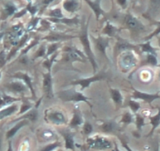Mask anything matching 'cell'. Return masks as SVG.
Wrapping results in <instances>:
<instances>
[{
	"instance_id": "obj_9",
	"label": "cell",
	"mask_w": 160,
	"mask_h": 151,
	"mask_svg": "<svg viewBox=\"0 0 160 151\" xmlns=\"http://www.w3.org/2000/svg\"><path fill=\"white\" fill-rule=\"evenodd\" d=\"M86 2L88 3L89 5L91 7V8L93 9V11H94L95 13H96L97 18H98V17H99L100 14L101 13V7H100V5H99L100 0H97L96 2H90V0H86Z\"/></svg>"
},
{
	"instance_id": "obj_8",
	"label": "cell",
	"mask_w": 160,
	"mask_h": 151,
	"mask_svg": "<svg viewBox=\"0 0 160 151\" xmlns=\"http://www.w3.org/2000/svg\"><path fill=\"white\" fill-rule=\"evenodd\" d=\"M44 91H46L47 95H50L51 93V77H50V74H47L44 77Z\"/></svg>"
},
{
	"instance_id": "obj_40",
	"label": "cell",
	"mask_w": 160,
	"mask_h": 151,
	"mask_svg": "<svg viewBox=\"0 0 160 151\" xmlns=\"http://www.w3.org/2000/svg\"><path fill=\"white\" fill-rule=\"evenodd\" d=\"M2 33H0V39L2 38Z\"/></svg>"
},
{
	"instance_id": "obj_42",
	"label": "cell",
	"mask_w": 160,
	"mask_h": 151,
	"mask_svg": "<svg viewBox=\"0 0 160 151\" xmlns=\"http://www.w3.org/2000/svg\"><path fill=\"white\" fill-rule=\"evenodd\" d=\"M159 44H160V40H159Z\"/></svg>"
},
{
	"instance_id": "obj_38",
	"label": "cell",
	"mask_w": 160,
	"mask_h": 151,
	"mask_svg": "<svg viewBox=\"0 0 160 151\" xmlns=\"http://www.w3.org/2000/svg\"><path fill=\"white\" fill-rule=\"evenodd\" d=\"M1 149H2V139L0 138V151H1Z\"/></svg>"
},
{
	"instance_id": "obj_23",
	"label": "cell",
	"mask_w": 160,
	"mask_h": 151,
	"mask_svg": "<svg viewBox=\"0 0 160 151\" xmlns=\"http://www.w3.org/2000/svg\"><path fill=\"white\" fill-rule=\"evenodd\" d=\"M25 117H28L29 120L32 121H35L37 118V112H35V111H32L30 113H28V115H26Z\"/></svg>"
},
{
	"instance_id": "obj_29",
	"label": "cell",
	"mask_w": 160,
	"mask_h": 151,
	"mask_svg": "<svg viewBox=\"0 0 160 151\" xmlns=\"http://www.w3.org/2000/svg\"><path fill=\"white\" fill-rule=\"evenodd\" d=\"M112 32H113V30H112V27L111 25H109V24L106 27V29H104V32L109 34V35H112Z\"/></svg>"
},
{
	"instance_id": "obj_13",
	"label": "cell",
	"mask_w": 160,
	"mask_h": 151,
	"mask_svg": "<svg viewBox=\"0 0 160 151\" xmlns=\"http://www.w3.org/2000/svg\"><path fill=\"white\" fill-rule=\"evenodd\" d=\"M64 7L68 11H73L77 7V3L74 1H66L64 3Z\"/></svg>"
},
{
	"instance_id": "obj_21",
	"label": "cell",
	"mask_w": 160,
	"mask_h": 151,
	"mask_svg": "<svg viewBox=\"0 0 160 151\" xmlns=\"http://www.w3.org/2000/svg\"><path fill=\"white\" fill-rule=\"evenodd\" d=\"M144 118L141 117V116L137 117L136 123H137V126H138V129H141V128L143 127V125H144Z\"/></svg>"
},
{
	"instance_id": "obj_17",
	"label": "cell",
	"mask_w": 160,
	"mask_h": 151,
	"mask_svg": "<svg viewBox=\"0 0 160 151\" xmlns=\"http://www.w3.org/2000/svg\"><path fill=\"white\" fill-rule=\"evenodd\" d=\"M81 123H82L81 118H80V117L78 116V114H76V113H75V116H74V117H73V119H72V123H71V125H72V127H76V126L80 125V124H81Z\"/></svg>"
},
{
	"instance_id": "obj_5",
	"label": "cell",
	"mask_w": 160,
	"mask_h": 151,
	"mask_svg": "<svg viewBox=\"0 0 160 151\" xmlns=\"http://www.w3.org/2000/svg\"><path fill=\"white\" fill-rule=\"evenodd\" d=\"M50 121H53V123H56V124H63V123L65 122L64 115L61 112H53V113L50 115Z\"/></svg>"
},
{
	"instance_id": "obj_31",
	"label": "cell",
	"mask_w": 160,
	"mask_h": 151,
	"mask_svg": "<svg viewBox=\"0 0 160 151\" xmlns=\"http://www.w3.org/2000/svg\"><path fill=\"white\" fill-rule=\"evenodd\" d=\"M7 151H13V146H12V143L11 142H9V145H8V148H7Z\"/></svg>"
},
{
	"instance_id": "obj_24",
	"label": "cell",
	"mask_w": 160,
	"mask_h": 151,
	"mask_svg": "<svg viewBox=\"0 0 160 151\" xmlns=\"http://www.w3.org/2000/svg\"><path fill=\"white\" fill-rule=\"evenodd\" d=\"M50 15L55 17V18H61V17H62V14H61V10H60V9H56L55 10L52 11L51 13H50Z\"/></svg>"
},
{
	"instance_id": "obj_7",
	"label": "cell",
	"mask_w": 160,
	"mask_h": 151,
	"mask_svg": "<svg viewBox=\"0 0 160 151\" xmlns=\"http://www.w3.org/2000/svg\"><path fill=\"white\" fill-rule=\"evenodd\" d=\"M151 124L152 125V129L150 133L148 134V135H152L153 134L154 131L158 128V126L160 124V110L158 111V112L157 113L155 116H154L153 117L151 118Z\"/></svg>"
},
{
	"instance_id": "obj_44",
	"label": "cell",
	"mask_w": 160,
	"mask_h": 151,
	"mask_svg": "<svg viewBox=\"0 0 160 151\" xmlns=\"http://www.w3.org/2000/svg\"><path fill=\"white\" fill-rule=\"evenodd\" d=\"M60 151H61V150H60ZM61 151H62V150H61Z\"/></svg>"
},
{
	"instance_id": "obj_22",
	"label": "cell",
	"mask_w": 160,
	"mask_h": 151,
	"mask_svg": "<svg viewBox=\"0 0 160 151\" xmlns=\"http://www.w3.org/2000/svg\"><path fill=\"white\" fill-rule=\"evenodd\" d=\"M83 131L84 133H85L86 135H88V134H90L92 132V131H93V127H92L91 124H86L85 126H84Z\"/></svg>"
},
{
	"instance_id": "obj_15",
	"label": "cell",
	"mask_w": 160,
	"mask_h": 151,
	"mask_svg": "<svg viewBox=\"0 0 160 151\" xmlns=\"http://www.w3.org/2000/svg\"><path fill=\"white\" fill-rule=\"evenodd\" d=\"M8 87H10L12 90L15 91H23L24 90V87L21 84H19V83H13V84H9Z\"/></svg>"
},
{
	"instance_id": "obj_16",
	"label": "cell",
	"mask_w": 160,
	"mask_h": 151,
	"mask_svg": "<svg viewBox=\"0 0 160 151\" xmlns=\"http://www.w3.org/2000/svg\"><path fill=\"white\" fill-rule=\"evenodd\" d=\"M59 146H60V143H58V142H56V143H51V144L47 145V146H44V147L42 148L40 151H53L55 149H57Z\"/></svg>"
},
{
	"instance_id": "obj_10",
	"label": "cell",
	"mask_w": 160,
	"mask_h": 151,
	"mask_svg": "<svg viewBox=\"0 0 160 151\" xmlns=\"http://www.w3.org/2000/svg\"><path fill=\"white\" fill-rule=\"evenodd\" d=\"M68 57V60H74V61H84L83 57L80 55L78 51L74 50L69 52Z\"/></svg>"
},
{
	"instance_id": "obj_39",
	"label": "cell",
	"mask_w": 160,
	"mask_h": 151,
	"mask_svg": "<svg viewBox=\"0 0 160 151\" xmlns=\"http://www.w3.org/2000/svg\"><path fill=\"white\" fill-rule=\"evenodd\" d=\"M115 151H120V149H118V146H117V145H115Z\"/></svg>"
},
{
	"instance_id": "obj_4",
	"label": "cell",
	"mask_w": 160,
	"mask_h": 151,
	"mask_svg": "<svg viewBox=\"0 0 160 151\" xmlns=\"http://www.w3.org/2000/svg\"><path fill=\"white\" fill-rule=\"evenodd\" d=\"M64 138L66 149L73 150L75 149V141H74V138L72 134L68 133V132L64 134Z\"/></svg>"
},
{
	"instance_id": "obj_1",
	"label": "cell",
	"mask_w": 160,
	"mask_h": 151,
	"mask_svg": "<svg viewBox=\"0 0 160 151\" xmlns=\"http://www.w3.org/2000/svg\"><path fill=\"white\" fill-rule=\"evenodd\" d=\"M87 146L93 149H99V150H104L108 149L112 147V143L109 140L102 137H93L90 138L87 141Z\"/></svg>"
},
{
	"instance_id": "obj_41",
	"label": "cell",
	"mask_w": 160,
	"mask_h": 151,
	"mask_svg": "<svg viewBox=\"0 0 160 151\" xmlns=\"http://www.w3.org/2000/svg\"><path fill=\"white\" fill-rule=\"evenodd\" d=\"M1 76H2V73H1V72H0V79H1Z\"/></svg>"
},
{
	"instance_id": "obj_30",
	"label": "cell",
	"mask_w": 160,
	"mask_h": 151,
	"mask_svg": "<svg viewBox=\"0 0 160 151\" xmlns=\"http://www.w3.org/2000/svg\"><path fill=\"white\" fill-rule=\"evenodd\" d=\"M122 146H123V147L125 148V149H126V150H127V151H133V150H132L131 149H130V146H129L127 144V143H122Z\"/></svg>"
},
{
	"instance_id": "obj_34",
	"label": "cell",
	"mask_w": 160,
	"mask_h": 151,
	"mask_svg": "<svg viewBox=\"0 0 160 151\" xmlns=\"http://www.w3.org/2000/svg\"><path fill=\"white\" fill-rule=\"evenodd\" d=\"M158 33H160V27H159V29H157V30L155 31V32H154V33L152 34V35H151L150 37H152V36H154V35H157V34H158Z\"/></svg>"
},
{
	"instance_id": "obj_28",
	"label": "cell",
	"mask_w": 160,
	"mask_h": 151,
	"mask_svg": "<svg viewBox=\"0 0 160 151\" xmlns=\"http://www.w3.org/2000/svg\"><path fill=\"white\" fill-rule=\"evenodd\" d=\"M98 47L99 48V50H101V52H104V50H105L106 47L107 45H104V42H101V41H99L98 43Z\"/></svg>"
},
{
	"instance_id": "obj_12",
	"label": "cell",
	"mask_w": 160,
	"mask_h": 151,
	"mask_svg": "<svg viewBox=\"0 0 160 151\" xmlns=\"http://www.w3.org/2000/svg\"><path fill=\"white\" fill-rule=\"evenodd\" d=\"M101 78H102V76H95V77L90 78V79H88V80H84V81H78V82H77L76 84H81V85L82 86V87H83V88H85L86 87H88L89 84H90L91 82H93V81H98V80L101 79Z\"/></svg>"
},
{
	"instance_id": "obj_43",
	"label": "cell",
	"mask_w": 160,
	"mask_h": 151,
	"mask_svg": "<svg viewBox=\"0 0 160 151\" xmlns=\"http://www.w3.org/2000/svg\"><path fill=\"white\" fill-rule=\"evenodd\" d=\"M159 76H160V74H159Z\"/></svg>"
},
{
	"instance_id": "obj_35",
	"label": "cell",
	"mask_w": 160,
	"mask_h": 151,
	"mask_svg": "<svg viewBox=\"0 0 160 151\" xmlns=\"http://www.w3.org/2000/svg\"><path fill=\"white\" fill-rule=\"evenodd\" d=\"M53 0H44V3H46V4H48V3H51V2H53Z\"/></svg>"
},
{
	"instance_id": "obj_37",
	"label": "cell",
	"mask_w": 160,
	"mask_h": 151,
	"mask_svg": "<svg viewBox=\"0 0 160 151\" xmlns=\"http://www.w3.org/2000/svg\"><path fill=\"white\" fill-rule=\"evenodd\" d=\"M152 1L154 3H155V4H158V3H160V0H152Z\"/></svg>"
},
{
	"instance_id": "obj_2",
	"label": "cell",
	"mask_w": 160,
	"mask_h": 151,
	"mask_svg": "<svg viewBox=\"0 0 160 151\" xmlns=\"http://www.w3.org/2000/svg\"><path fill=\"white\" fill-rule=\"evenodd\" d=\"M25 124H26V121H21V122L18 123V124H16L14 127L12 128L11 129H10V130L7 132V134H6V138H7V140H10V138H13V137L16 135L17 132L19 131V129L21 128H22L24 125H25Z\"/></svg>"
},
{
	"instance_id": "obj_20",
	"label": "cell",
	"mask_w": 160,
	"mask_h": 151,
	"mask_svg": "<svg viewBox=\"0 0 160 151\" xmlns=\"http://www.w3.org/2000/svg\"><path fill=\"white\" fill-rule=\"evenodd\" d=\"M102 128L105 132H111L113 130V125L112 123H107L102 126Z\"/></svg>"
},
{
	"instance_id": "obj_32",
	"label": "cell",
	"mask_w": 160,
	"mask_h": 151,
	"mask_svg": "<svg viewBox=\"0 0 160 151\" xmlns=\"http://www.w3.org/2000/svg\"><path fill=\"white\" fill-rule=\"evenodd\" d=\"M117 1H118V3L121 6H124L126 4V3H127V0H117Z\"/></svg>"
},
{
	"instance_id": "obj_18",
	"label": "cell",
	"mask_w": 160,
	"mask_h": 151,
	"mask_svg": "<svg viewBox=\"0 0 160 151\" xmlns=\"http://www.w3.org/2000/svg\"><path fill=\"white\" fill-rule=\"evenodd\" d=\"M71 99L74 100V101L79 102V101H85L87 102V98L86 97H84L82 94H75V95H72V97L71 98Z\"/></svg>"
},
{
	"instance_id": "obj_27",
	"label": "cell",
	"mask_w": 160,
	"mask_h": 151,
	"mask_svg": "<svg viewBox=\"0 0 160 151\" xmlns=\"http://www.w3.org/2000/svg\"><path fill=\"white\" fill-rule=\"evenodd\" d=\"M131 120H132L131 116H130L129 113H126V114L123 116V117H122V121H123L124 123H127V124L131 122Z\"/></svg>"
},
{
	"instance_id": "obj_26",
	"label": "cell",
	"mask_w": 160,
	"mask_h": 151,
	"mask_svg": "<svg viewBox=\"0 0 160 151\" xmlns=\"http://www.w3.org/2000/svg\"><path fill=\"white\" fill-rule=\"evenodd\" d=\"M130 107H131V109H133V111H137V110H138V109H139L140 106H139V104H138V103L135 102L130 101Z\"/></svg>"
},
{
	"instance_id": "obj_36",
	"label": "cell",
	"mask_w": 160,
	"mask_h": 151,
	"mask_svg": "<svg viewBox=\"0 0 160 151\" xmlns=\"http://www.w3.org/2000/svg\"><path fill=\"white\" fill-rule=\"evenodd\" d=\"M154 151H160V149H159V145H157L156 147L155 148V149H154Z\"/></svg>"
},
{
	"instance_id": "obj_11",
	"label": "cell",
	"mask_w": 160,
	"mask_h": 151,
	"mask_svg": "<svg viewBox=\"0 0 160 151\" xmlns=\"http://www.w3.org/2000/svg\"><path fill=\"white\" fill-rule=\"evenodd\" d=\"M15 98H11V97L8 96V95H2L0 96V108L3 107V106H7L8 104L11 103L12 102L15 101Z\"/></svg>"
},
{
	"instance_id": "obj_33",
	"label": "cell",
	"mask_w": 160,
	"mask_h": 151,
	"mask_svg": "<svg viewBox=\"0 0 160 151\" xmlns=\"http://www.w3.org/2000/svg\"><path fill=\"white\" fill-rule=\"evenodd\" d=\"M55 49H56V46H52V47H50V51L48 52V54H51L52 52H53L55 50Z\"/></svg>"
},
{
	"instance_id": "obj_3",
	"label": "cell",
	"mask_w": 160,
	"mask_h": 151,
	"mask_svg": "<svg viewBox=\"0 0 160 151\" xmlns=\"http://www.w3.org/2000/svg\"><path fill=\"white\" fill-rule=\"evenodd\" d=\"M134 97L138 98H141V99L144 100L146 102H152V101H154L156 98H159V95H148V94L144 93H141V92H135Z\"/></svg>"
},
{
	"instance_id": "obj_25",
	"label": "cell",
	"mask_w": 160,
	"mask_h": 151,
	"mask_svg": "<svg viewBox=\"0 0 160 151\" xmlns=\"http://www.w3.org/2000/svg\"><path fill=\"white\" fill-rule=\"evenodd\" d=\"M15 11V7H13V6H7V8H6V12L8 15H11L14 13Z\"/></svg>"
},
{
	"instance_id": "obj_6",
	"label": "cell",
	"mask_w": 160,
	"mask_h": 151,
	"mask_svg": "<svg viewBox=\"0 0 160 151\" xmlns=\"http://www.w3.org/2000/svg\"><path fill=\"white\" fill-rule=\"evenodd\" d=\"M126 24L129 28L132 29H139L141 25H140L139 22L135 19L134 18L131 16H127L126 18Z\"/></svg>"
},
{
	"instance_id": "obj_19",
	"label": "cell",
	"mask_w": 160,
	"mask_h": 151,
	"mask_svg": "<svg viewBox=\"0 0 160 151\" xmlns=\"http://www.w3.org/2000/svg\"><path fill=\"white\" fill-rule=\"evenodd\" d=\"M148 63H150L152 65H156L158 64V60H157L156 55H153V54H151L148 56Z\"/></svg>"
},
{
	"instance_id": "obj_14",
	"label": "cell",
	"mask_w": 160,
	"mask_h": 151,
	"mask_svg": "<svg viewBox=\"0 0 160 151\" xmlns=\"http://www.w3.org/2000/svg\"><path fill=\"white\" fill-rule=\"evenodd\" d=\"M112 96L114 101L116 103H118V104H119V103L122 102V98L121 94L119 93V91H118L116 90H112Z\"/></svg>"
}]
</instances>
